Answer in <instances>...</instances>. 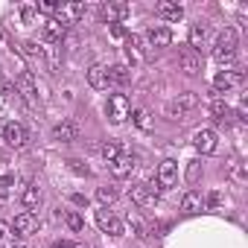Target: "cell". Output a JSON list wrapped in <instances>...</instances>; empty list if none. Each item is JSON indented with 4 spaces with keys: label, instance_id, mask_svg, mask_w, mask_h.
<instances>
[{
    "label": "cell",
    "instance_id": "1",
    "mask_svg": "<svg viewBox=\"0 0 248 248\" xmlns=\"http://www.w3.org/2000/svg\"><path fill=\"white\" fill-rule=\"evenodd\" d=\"M233 56H236V30L228 27L213 44V59L216 62H233Z\"/></svg>",
    "mask_w": 248,
    "mask_h": 248
},
{
    "label": "cell",
    "instance_id": "2",
    "mask_svg": "<svg viewBox=\"0 0 248 248\" xmlns=\"http://www.w3.org/2000/svg\"><path fill=\"white\" fill-rule=\"evenodd\" d=\"M199 105V96L193 93V91H184V93H178V99H172L170 105H167V117L170 120H181L190 108H196Z\"/></svg>",
    "mask_w": 248,
    "mask_h": 248
},
{
    "label": "cell",
    "instance_id": "3",
    "mask_svg": "<svg viewBox=\"0 0 248 248\" xmlns=\"http://www.w3.org/2000/svg\"><path fill=\"white\" fill-rule=\"evenodd\" d=\"M105 111H108V120H111V123H123V120L132 114V105H129L126 93H114V96H108Z\"/></svg>",
    "mask_w": 248,
    "mask_h": 248
},
{
    "label": "cell",
    "instance_id": "4",
    "mask_svg": "<svg viewBox=\"0 0 248 248\" xmlns=\"http://www.w3.org/2000/svg\"><path fill=\"white\" fill-rule=\"evenodd\" d=\"M158 187H152V184H135L132 190H129V196H132V202L138 204V207H155L158 204V193H155Z\"/></svg>",
    "mask_w": 248,
    "mask_h": 248
},
{
    "label": "cell",
    "instance_id": "5",
    "mask_svg": "<svg viewBox=\"0 0 248 248\" xmlns=\"http://www.w3.org/2000/svg\"><path fill=\"white\" fill-rule=\"evenodd\" d=\"M175 181H178V164L170 161V158L161 161V164H158V178H155V184H158L161 190H167V187H172Z\"/></svg>",
    "mask_w": 248,
    "mask_h": 248
},
{
    "label": "cell",
    "instance_id": "6",
    "mask_svg": "<svg viewBox=\"0 0 248 248\" xmlns=\"http://www.w3.org/2000/svg\"><path fill=\"white\" fill-rule=\"evenodd\" d=\"M96 225H99V231L102 233H111V236H123V222L111 213V210H96Z\"/></svg>",
    "mask_w": 248,
    "mask_h": 248
},
{
    "label": "cell",
    "instance_id": "7",
    "mask_svg": "<svg viewBox=\"0 0 248 248\" xmlns=\"http://www.w3.org/2000/svg\"><path fill=\"white\" fill-rule=\"evenodd\" d=\"M15 85H18V91H21V96L30 102V105H38V85H35V79H32V73H21L18 79H15Z\"/></svg>",
    "mask_w": 248,
    "mask_h": 248
},
{
    "label": "cell",
    "instance_id": "8",
    "mask_svg": "<svg viewBox=\"0 0 248 248\" xmlns=\"http://www.w3.org/2000/svg\"><path fill=\"white\" fill-rule=\"evenodd\" d=\"M193 143H196V149H199L202 155H213V152H216V132H213V129H199V132L193 135Z\"/></svg>",
    "mask_w": 248,
    "mask_h": 248
},
{
    "label": "cell",
    "instance_id": "9",
    "mask_svg": "<svg viewBox=\"0 0 248 248\" xmlns=\"http://www.w3.org/2000/svg\"><path fill=\"white\" fill-rule=\"evenodd\" d=\"M3 138H6V146H12V149H24L27 146V129L21 126V123H9V126L3 129Z\"/></svg>",
    "mask_w": 248,
    "mask_h": 248
},
{
    "label": "cell",
    "instance_id": "10",
    "mask_svg": "<svg viewBox=\"0 0 248 248\" xmlns=\"http://www.w3.org/2000/svg\"><path fill=\"white\" fill-rule=\"evenodd\" d=\"M108 167H111V175H114V178H129V175L135 172V158L120 152V155H117Z\"/></svg>",
    "mask_w": 248,
    "mask_h": 248
},
{
    "label": "cell",
    "instance_id": "11",
    "mask_svg": "<svg viewBox=\"0 0 248 248\" xmlns=\"http://www.w3.org/2000/svg\"><path fill=\"white\" fill-rule=\"evenodd\" d=\"M21 204H24V210H27V213H35V210L44 204V196H41L38 184H30V187H24V193H21Z\"/></svg>",
    "mask_w": 248,
    "mask_h": 248
},
{
    "label": "cell",
    "instance_id": "12",
    "mask_svg": "<svg viewBox=\"0 0 248 248\" xmlns=\"http://www.w3.org/2000/svg\"><path fill=\"white\" fill-rule=\"evenodd\" d=\"M155 15L164 18V21H170V24H178L184 18V9L178 3H172V0H161V3L155 6Z\"/></svg>",
    "mask_w": 248,
    "mask_h": 248
},
{
    "label": "cell",
    "instance_id": "13",
    "mask_svg": "<svg viewBox=\"0 0 248 248\" xmlns=\"http://www.w3.org/2000/svg\"><path fill=\"white\" fill-rule=\"evenodd\" d=\"M64 35H67V27H64L59 18H47V21H44V41H50V44H62Z\"/></svg>",
    "mask_w": 248,
    "mask_h": 248
},
{
    "label": "cell",
    "instance_id": "14",
    "mask_svg": "<svg viewBox=\"0 0 248 248\" xmlns=\"http://www.w3.org/2000/svg\"><path fill=\"white\" fill-rule=\"evenodd\" d=\"M178 64H181V70H184L187 76H199V70H202V56L187 47V50L178 56Z\"/></svg>",
    "mask_w": 248,
    "mask_h": 248
},
{
    "label": "cell",
    "instance_id": "15",
    "mask_svg": "<svg viewBox=\"0 0 248 248\" xmlns=\"http://www.w3.org/2000/svg\"><path fill=\"white\" fill-rule=\"evenodd\" d=\"M35 228H38V222H35V213H18L15 216V222H12V231L18 233V236H30V233H35Z\"/></svg>",
    "mask_w": 248,
    "mask_h": 248
},
{
    "label": "cell",
    "instance_id": "16",
    "mask_svg": "<svg viewBox=\"0 0 248 248\" xmlns=\"http://www.w3.org/2000/svg\"><path fill=\"white\" fill-rule=\"evenodd\" d=\"M236 85H242V73H239V70H222V73H216V79H213V88H216V91H231V88H236Z\"/></svg>",
    "mask_w": 248,
    "mask_h": 248
},
{
    "label": "cell",
    "instance_id": "17",
    "mask_svg": "<svg viewBox=\"0 0 248 248\" xmlns=\"http://www.w3.org/2000/svg\"><path fill=\"white\" fill-rule=\"evenodd\" d=\"M99 15H102V21H108V24H120L123 18L129 15V3H105V6L99 9Z\"/></svg>",
    "mask_w": 248,
    "mask_h": 248
},
{
    "label": "cell",
    "instance_id": "18",
    "mask_svg": "<svg viewBox=\"0 0 248 248\" xmlns=\"http://www.w3.org/2000/svg\"><path fill=\"white\" fill-rule=\"evenodd\" d=\"M85 15V3H62L59 6V21L67 27V24H76L79 18Z\"/></svg>",
    "mask_w": 248,
    "mask_h": 248
},
{
    "label": "cell",
    "instance_id": "19",
    "mask_svg": "<svg viewBox=\"0 0 248 248\" xmlns=\"http://www.w3.org/2000/svg\"><path fill=\"white\" fill-rule=\"evenodd\" d=\"M146 41H149V47H152V50H164V47H170L172 32H170L167 27H152V30H149V35H146Z\"/></svg>",
    "mask_w": 248,
    "mask_h": 248
},
{
    "label": "cell",
    "instance_id": "20",
    "mask_svg": "<svg viewBox=\"0 0 248 248\" xmlns=\"http://www.w3.org/2000/svg\"><path fill=\"white\" fill-rule=\"evenodd\" d=\"M88 85L96 88V91L108 88V67L105 64H91L88 67Z\"/></svg>",
    "mask_w": 248,
    "mask_h": 248
},
{
    "label": "cell",
    "instance_id": "21",
    "mask_svg": "<svg viewBox=\"0 0 248 248\" xmlns=\"http://www.w3.org/2000/svg\"><path fill=\"white\" fill-rule=\"evenodd\" d=\"M207 38H210V32H207V27L204 24H193V30H190V50H202V47H207Z\"/></svg>",
    "mask_w": 248,
    "mask_h": 248
},
{
    "label": "cell",
    "instance_id": "22",
    "mask_svg": "<svg viewBox=\"0 0 248 248\" xmlns=\"http://www.w3.org/2000/svg\"><path fill=\"white\" fill-rule=\"evenodd\" d=\"M132 82V73H129V67L126 64H114V67H108V85H129Z\"/></svg>",
    "mask_w": 248,
    "mask_h": 248
},
{
    "label": "cell",
    "instance_id": "23",
    "mask_svg": "<svg viewBox=\"0 0 248 248\" xmlns=\"http://www.w3.org/2000/svg\"><path fill=\"white\" fill-rule=\"evenodd\" d=\"M76 135H79V129L73 123H59L53 129V140H59V143H70V140H76Z\"/></svg>",
    "mask_w": 248,
    "mask_h": 248
},
{
    "label": "cell",
    "instance_id": "24",
    "mask_svg": "<svg viewBox=\"0 0 248 248\" xmlns=\"http://www.w3.org/2000/svg\"><path fill=\"white\" fill-rule=\"evenodd\" d=\"M210 117L219 120V123L231 117V108H228V102H225L222 96H213V99H210Z\"/></svg>",
    "mask_w": 248,
    "mask_h": 248
},
{
    "label": "cell",
    "instance_id": "25",
    "mask_svg": "<svg viewBox=\"0 0 248 248\" xmlns=\"http://www.w3.org/2000/svg\"><path fill=\"white\" fill-rule=\"evenodd\" d=\"M228 178H231L233 184H245V181H248L245 164H242V161H231V164H228Z\"/></svg>",
    "mask_w": 248,
    "mask_h": 248
},
{
    "label": "cell",
    "instance_id": "26",
    "mask_svg": "<svg viewBox=\"0 0 248 248\" xmlns=\"http://www.w3.org/2000/svg\"><path fill=\"white\" fill-rule=\"evenodd\" d=\"M202 207H204V202H202L199 193H187V196L181 199V210H184V213H199Z\"/></svg>",
    "mask_w": 248,
    "mask_h": 248
},
{
    "label": "cell",
    "instance_id": "27",
    "mask_svg": "<svg viewBox=\"0 0 248 248\" xmlns=\"http://www.w3.org/2000/svg\"><path fill=\"white\" fill-rule=\"evenodd\" d=\"M129 56H132V62H140V59L146 56L143 38H140V35H129Z\"/></svg>",
    "mask_w": 248,
    "mask_h": 248
},
{
    "label": "cell",
    "instance_id": "28",
    "mask_svg": "<svg viewBox=\"0 0 248 248\" xmlns=\"http://www.w3.org/2000/svg\"><path fill=\"white\" fill-rule=\"evenodd\" d=\"M0 248H15V231L6 222H0Z\"/></svg>",
    "mask_w": 248,
    "mask_h": 248
},
{
    "label": "cell",
    "instance_id": "29",
    "mask_svg": "<svg viewBox=\"0 0 248 248\" xmlns=\"http://www.w3.org/2000/svg\"><path fill=\"white\" fill-rule=\"evenodd\" d=\"M64 225H67V228H70L73 233H79V231L85 228V219H82V216H79L76 210H67V213H64Z\"/></svg>",
    "mask_w": 248,
    "mask_h": 248
},
{
    "label": "cell",
    "instance_id": "30",
    "mask_svg": "<svg viewBox=\"0 0 248 248\" xmlns=\"http://www.w3.org/2000/svg\"><path fill=\"white\" fill-rule=\"evenodd\" d=\"M15 175H0V204H3L6 199H9V193H12V187H15Z\"/></svg>",
    "mask_w": 248,
    "mask_h": 248
},
{
    "label": "cell",
    "instance_id": "31",
    "mask_svg": "<svg viewBox=\"0 0 248 248\" xmlns=\"http://www.w3.org/2000/svg\"><path fill=\"white\" fill-rule=\"evenodd\" d=\"M24 56H30V59H44V47H38L35 41H24Z\"/></svg>",
    "mask_w": 248,
    "mask_h": 248
},
{
    "label": "cell",
    "instance_id": "32",
    "mask_svg": "<svg viewBox=\"0 0 248 248\" xmlns=\"http://www.w3.org/2000/svg\"><path fill=\"white\" fill-rule=\"evenodd\" d=\"M99 152H102V158H105V161L111 164V161H114V158L120 155V146H117L114 140H108V143H102V149H99Z\"/></svg>",
    "mask_w": 248,
    "mask_h": 248
},
{
    "label": "cell",
    "instance_id": "33",
    "mask_svg": "<svg viewBox=\"0 0 248 248\" xmlns=\"http://www.w3.org/2000/svg\"><path fill=\"white\" fill-rule=\"evenodd\" d=\"M35 15H38V6H32V3L21 6V21H24V24H32V21H35Z\"/></svg>",
    "mask_w": 248,
    "mask_h": 248
},
{
    "label": "cell",
    "instance_id": "34",
    "mask_svg": "<svg viewBox=\"0 0 248 248\" xmlns=\"http://www.w3.org/2000/svg\"><path fill=\"white\" fill-rule=\"evenodd\" d=\"M96 199H99L102 204H111V202L117 199V193H114L111 187H99V190H96Z\"/></svg>",
    "mask_w": 248,
    "mask_h": 248
},
{
    "label": "cell",
    "instance_id": "35",
    "mask_svg": "<svg viewBox=\"0 0 248 248\" xmlns=\"http://www.w3.org/2000/svg\"><path fill=\"white\" fill-rule=\"evenodd\" d=\"M199 172H202V164H199V161H190V167H187V181L196 184V181H199Z\"/></svg>",
    "mask_w": 248,
    "mask_h": 248
},
{
    "label": "cell",
    "instance_id": "36",
    "mask_svg": "<svg viewBox=\"0 0 248 248\" xmlns=\"http://www.w3.org/2000/svg\"><path fill=\"white\" fill-rule=\"evenodd\" d=\"M38 9H41V12H59V3H56V0H41Z\"/></svg>",
    "mask_w": 248,
    "mask_h": 248
},
{
    "label": "cell",
    "instance_id": "37",
    "mask_svg": "<svg viewBox=\"0 0 248 248\" xmlns=\"http://www.w3.org/2000/svg\"><path fill=\"white\" fill-rule=\"evenodd\" d=\"M111 35L114 38H126V27H123V24H111Z\"/></svg>",
    "mask_w": 248,
    "mask_h": 248
},
{
    "label": "cell",
    "instance_id": "38",
    "mask_svg": "<svg viewBox=\"0 0 248 248\" xmlns=\"http://www.w3.org/2000/svg\"><path fill=\"white\" fill-rule=\"evenodd\" d=\"M135 120H138V126H140V129H146V126H149V117H146V111H135Z\"/></svg>",
    "mask_w": 248,
    "mask_h": 248
},
{
    "label": "cell",
    "instance_id": "39",
    "mask_svg": "<svg viewBox=\"0 0 248 248\" xmlns=\"http://www.w3.org/2000/svg\"><path fill=\"white\" fill-rule=\"evenodd\" d=\"M70 170L76 175H88V167H82V161H70Z\"/></svg>",
    "mask_w": 248,
    "mask_h": 248
},
{
    "label": "cell",
    "instance_id": "40",
    "mask_svg": "<svg viewBox=\"0 0 248 248\" xmlns=\"http://www.w3.org/2000/svg\"><path fill=\"white\" fill-rule=\"evenodd\" d=\"M129 222H132V228H135V231H138V233L143 236V222H140V219H138L135 213H129Z\"/></svg>",
    "mask_w": 248,
    "mask_h": 248
},
{
    "label": "cell",
    "instance_id": "41",
    "mask_svg": "<svg viewBox=\"0 0 248 248\" xmlns=\"http://www.w3.org/2000/svg\"><path fill=\"white\" fill-rule=\"evenodd\" d=\"M3 149H9V146H6V138H3V132H0V152H3Z\"/></svg>",
    "mask_w": 248,
    "mask_h": 248
},
{
    "label": "cell",
    "instance_id": "42",
    "mask_svg": "<svg viewBox=\"0 0 248 248\" xmlns=\"http://www.w3.org/2000/svg\"><path fill=\"white\" fill-rule=\"evenodd\" d=\"M53 248H70V242H53Z\"/></svg>",
    "mask_w": 248,
    "mask_h": 248
},
{
    "label": "cell",
    "instance_id": "43",
    "mask_svg": "<svg viewBox=\"0 0 248 248\" xmlns=\"http://www.w3.org/2000/svg\"><path fill=\"white\" fill-rule=\"evenodd\" d=\"M70 248H88L85 242H70Z\"/></svg>",
    "mask_w": 248,
    "mask_h": 248
},
{
    "label": "cell",
    "instance_id": "44",
    "mask_svg": "<svg viewBox=\"0 0 248 248\" xmlns=\"http://www.w3.org/2000/svg\"><path fill=\"white\" fill-rule=\"evenodd\" d=\"M15 248H27V245H15Z\"/></svg>",
    "mask_w": 248,
    "mask_h": 248
}]
</instances>
